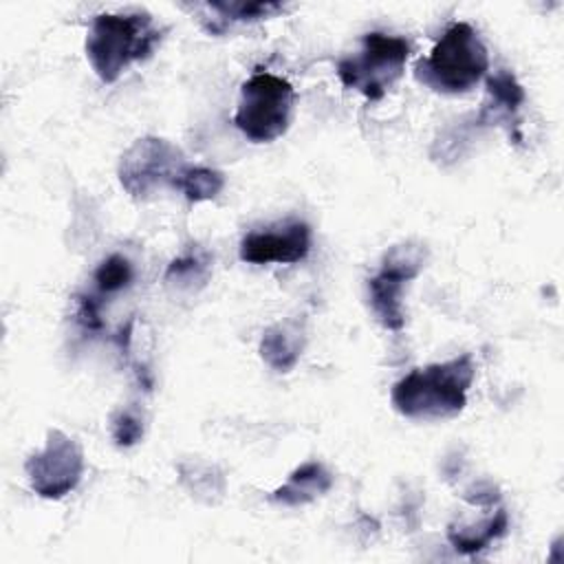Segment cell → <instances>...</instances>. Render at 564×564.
<instances>
[{
	"instance_id": "6da1fadb",
	"label": "cell",
	"mask_w": 564,
	"mask_h": 564,
	"mask_svg": "<svg viewBox=\"0 0 564 564\" xmlns=\"http://www.w3.org/2000/svg\"><path fill=\"white\" fill-rule=\"evenodd\" d=\"M476 366L469 352L443 364L414 368L401 377L390 392L392 408L408 419H449L467 405V390Z\"/></svg>"
},
{
	"instance_id": "7a4b0ae2",
	"label": "cell",
	"mask_w": 564,
	"mask_h": 564,
	"mask_svg": "<svg viewBox=\"0 0 564 564\" xmlns=\"http://www.w3.org/2000/svg\"><path fill=\"white\" fill-rule=\"evenodd\" d=\"M161 31L148 11L99 13L86 35V57L104 84H112L139 59L152 55Z\"/></svg>"
},
{
	"instance_id": "3957f363",
	"label": "cell",
	"mask_w": 564,
	"mask_h": 564,
	"mask_svg": "<svg viewBox=\"0 0 564 564\" xmlns=\"http://www.w3.org/2000/svg\"><path fill=\"white\" fill-rule=\"evenodd\" d=\"M489 70V53L478 31L467 22H454L438 37L427 57L414 66L419 84L443 95L471 90Z\"/></svg>"
},
{
	"instance_id": "277c9868",
	"label": "cell",
	"mask_w": 564,
	"mask_h": 564,
	"mask_svg": "<svg viewBox=\"0 0 564 564\" xmlns=\"http://www.w3.org/2000/svg\"><path fill=\"white\" fill-rule=\"evenodd\" d=\"M295 104L293 86L273 73H253L240 86L234 126L253 143H271L289 130Z\"/></svg>"
},
{
	"instance_id": "5b68a950",
	"label": "cell",
	"mask_w": 564,
	"mask_h": 564,
	"mask_svg": "<svg viewBox=\"0 0 564 564\" xmlns=\"http://www.w3.org/2000/svg\"><path fill=\"white\" fill-rule=\"evenodd\" d=\"M408 55L410 44L405 37L372 31L364 35L359 53L337 62V77L368 101H379L403 75Z\"/></svg>"
},
{
	"instance_id": "8992f818",
	"label": "cell",
	"mask_w": 564,
	"mask_h": 564,
	"mask_svg": "<svg viewBox=\"0 0 564 564\" xmlns=\"http://www.w3.org/2000/svg\"><path fill=\"white\" fill-rule=\"evenodd\" d=\"M427 251L416 242H401L386 251L379 271L368 278V302L377 322L386 330L405 326L403 289L425 267Z\"/></svg>"
},
{
	"instance_id": "52a82bcc",
	"label": "cell",
	"mask_w": 564,
	"mask_h": 564,
	"mask_svg": "<svg viewBox=\"0 0 564 564\" xmlns=\"http://www.w3.org/2000/svg\"><path fill=\"white\" fill-rule=\"evenodd\" d=\"M185 159L176 145L161 137L137 139L119 161V183L132 198H148L163 185L174 187Z\"/></svg>"
},
{
	"instance_id": "ba28073f",
	"label": "cell",
	"mask_w": 564,
	"mask_h": 564,
	"mask_svg": "<svg viewBox=\"0 0 564 564\" xmlns=\"http://www.w3.org/2000/svg\"><path fill=\"white\" fill-rule=\"evenodd\" d=\"M31 489L46 500H59L70 494L84 474L82 445L62 430H48L46 443L24 463Z\"/></svg>"
},
{
	"instance_id": "9c48e42d",
	"label": "cell",
	"mask_w": 564,
	"mask_h": 564,
	"mask_svg": "<svg viewBox=\"0 0 564 564\" xmlns=\"http://www.w3.org/2000/svg\"><path fill=\"white\" fill-rule=\"evenodd\" d=\"M311 251V229L302 220L278 223L240 240V260L249 264H295Z\"/></svg>"
},
{
	"instance_id": "30bf717a",
	"label": "cell",
	"mask_w": 564,
	"mask_h": 564,
	"mask_svg": "<svg viewBox=\"0 0 564 564\" xmlns=\"http://www.w3.org/2000/svg\"><path fill=\"white\" fill-rule=\"evenodd\" d=\"M487 99L482 101L476 126H494V123H509L518 126V110L524 104V90L518 84L516 75L507 68H498L487 75Z\"/></svg>"
},
{
	"instance_id": "8fae6325",
	"label": "cell",
	"mask_w": 564,
	"mask_h": 564,
	"mask_svg": "<svg viewBox=\"0 0 564 564\" xmlns=\"http://www.w3.org/2000/svg\"><path fill=\"white\" fill-rule=\"evenodd\" d=\"M330 487H333L330 471L322 463L308 460L297 469H293L289 480L282 487H278L271 498L286 507H300L324 496Z\"/></svg>"
},
{
	"instance_id": "7c38bea8",
	"label": "cell",
	"mask_w": 564,
	"mask_h": 564,
	"mask_svg": "<svg viewBox=\"0 0 564 564\" xmlns=\"http://www.w3.org/2000/svg\"><path fill=\"white\" fill-rule=\"evenodd\" d=\"M302 346H304L302 328L295 322H280V324L269 326L262 333L260 357L273 370L289 372L297 364V359L302 355Z\"/></svg>"
},
{
	"instance_id": "4fadbf2b",
	"label": "cell",
	"mask_w": 564,
	"mask_h": 564,
	"mask_svg": "<svg viewBox=\"0 0 564 564\" xmlns=\"http://www.w3.org/2000/svg\"><path fill=\"white\" fill-rule=\"evenodd\" d=\"M509 529V516L505 509H496V513L491 518H487L480 524L474 527H456L449 524L447 529V540L449 544L465 555H476L480 551H485L494 540L502 538Z\"/></svg>"
},
{
	"instance_id": "5bb4252c",
	"label": "cell",
	"mask_w": 564,
	"mask_h": 564,
	"mask_svg": "<svg viewBox=\"0 0 564 564\" xmlns=\"http://www.w3.org/2000/svg\"><path fill=\"white\" fill-rule=\"evenodd\" d=\"M203 9L216 13V18L203 20V26L209 33H225L229 24L234 22H256L262 18H269L284 9L280 2H207Z\"/></svg>"
},
{
	"instance_id": "9a60e30c",
	"label": "cell",
	"mask_w": 564,
	"mask_h": 564,
	"mask_svg": "<svg viewBox=\"0 0 564 564\" xmlns=\"http://www.w3.org/2000/svg\"><path fill=\"white\" fill-rule=\"evenodd\" d=\"M223 187H225V176L218 170L203 167V165H185L174 181V189L183 192V196L189 203L212 200L214 196L220 194Z\"/></svg>"
},
{
	"instance_id": "2e32d148",
	"label": "cell",
	"mask_w": 564,
	"mask_h": 564,
	"mask_svg": "<svg viewBox=\"0 0 564 564\" xmlns=\"http://www.w3.org/2000/svg\"><path fill=\"white\" fill-rule=\"evenodd\" d=\"M132 275L134 273H132L130 260L121 253H112L97 264L93 273V282L99 293H117L132 282Z\"/></svg>"
},
{
	"instance_id": "e0dca14e",
	"label": "cell",
	"mask_w": 564,
	"mask_h": 564,
	"mask_svg": "<svg viewBox=\"0 0 564 564\" xmlns=\"http://www.w3.org/2000/svg\"><path fill=\"white\" fill-rule=\"evenodd\" d=\"M110 436L115 445L130 447L143 436V416L137 408L126 405L110 416Z\"/></svg>"
},
{
	"instance_id": "ac0fdd59",
	"label": "cell",
	"mask_w": 564,
	"mask_h": 564,
	"mask_svg": "<svg viewBox=\"0 0 564 564\" xmlns=\"http://www.w3.org/2000/svg\"><path fill=\"white\" fill-rule=\"evenodd\" d=\"M99 300L88 295V293H82L77 295V308H75V322L86 328V330H101L104 328V319H101V313H99Z\"/></svg>"
},
{
	"instance_id": "d6986e66",
	"label": "cell",
	"mask_w": 564,
	"mask_h": 564,
	"mask_svg": "<svg viewBox=\"0 0 564 564\" xmlns=\"http://www.w3.org/2000/svg\"><path fill=\"white\" fill-rule=\"evenodd\" d=\"M203 267H205V264H203V262L198 260V256H194V253L183 256V258H176V260L167 267L165 280H172V278L185 280V278H189V275H196Z\"/></svg>"
},
{
	"instance_id": "ffe728a7",
	"label": "cell",
	"mask_w": 564,
	"mask_h": 564,
	"mask_svg": "<svg viewBox=\"0 0 564 564\" xmlns=\"http://www.w3.org/2000/svg\"><path fill=\"white\" fill-rule=\"evenodd\" d=\"M465 500H469L471 505H480V507H489V505H494V502H498L500 500V496H498V491H496V487L494 485H489V482H480V485H474L471 489H467L465 491Z\"/></svg>"
}]
</instances>
